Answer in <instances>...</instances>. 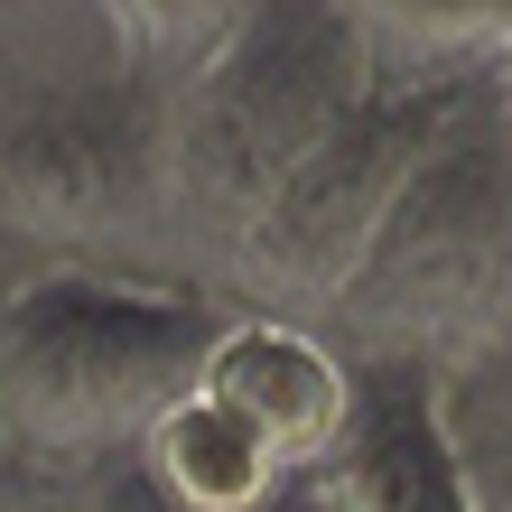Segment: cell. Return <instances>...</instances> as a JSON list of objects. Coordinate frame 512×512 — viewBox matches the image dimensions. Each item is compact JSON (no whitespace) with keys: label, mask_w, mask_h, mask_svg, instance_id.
<instances>
[{"label":"cell","mask_w":512,"mask_h":512,"mask_svg":"<svg viewBox=\"0 0 512 512\" xmlns=\"http://www.w3.org/2000/svg\"><path fill=\"white\" fill-rule=\"evenodd\" d=\"M485 103H494V131L512 140V47H503V66H494V84H485Z\"/></svg>","instance_id":"obj_10"},{"label":"cell","mask_w":512,"mask_h":512,"mask_svg":"<svg viewBox=\"0 0 512 512\" xmlns=\"http://www.w3.org/2000/svg\"><path fill=\"white\" fill-rule=\"evenodd\" d=\"M429 419L466 512H512V326L475 345L466 364L429 373Z\"/></svg>","instance_id":"obj_9"},{"label":"cell","mask_w":512,"mask_h":512,"mask_svg":"<svg viewBox=\"0 0 512 512\" xmlns=\"http://www.w3.org/2000/svg\"><path fill=\"white\" fill-rule=\"evenodd\" d=\"M373 94L364 10H243L159 122V215L243 233L261 196Z\"/></svg>","instance_id":"obj_3"},{"label":"cell","mask_w":512,"mask_h":512,"mask_svg":"<svg viewBox=\"0 0 512 512\" xmlns=\"http://www.w3.org/2000/svg\"><path fill=\"white\" fill-rule=\"evenodd\" d=\"M224 317L205 289L131 280L112 261H47L0 298V438L28 475L75 485L131 447L205 382Z\"/></svg>","instance_id":"obj_1"},{"label":"cell","mask_w":512,"mask_h":512,"mask_svg":"<svg viewBox=\"0 0 512 512\" xmlns=\"http://www.w3.org/2000/svg\"><path fill=\"white\" fill-rule=\"evenodd\" d=\"M512 326V140L494 103L466 94L457 122L410 168L401 205L382 215L364 270L336 289L308 336L336 345V364H401L447 373Z\"/></svg>","instance_id":"obj_2"},{"label":"cell","mask_w":512,"mask_h":512,"mask_svg":"<svg viewBox=\"0 0 512 512\" xmlns=\"http://www.w3.org/2000/svg\"><path fill=\"white\" fill-rule=\"evenodd\" d=\"M205 401L224 419H243L270 466H289L298 485L336 457L345 410H354V364H336V345L280 317H224L215 354H205Z\"/></svg>","instance_id":"obj_6"},{"label":"cell","mask_w":512,"mask_h":512,"mask_svg":"<svg viewBox=\"0 0 512 512\" xmlns=\"http://www.w3.org/2000/svg\"><path fill=\"white\" fill-rule=\"evenodd\" d=\"M308 485H317V512H466L429 419V373H401V364L354 373L345 438Z\"/></svg>","instance_id":"obj_7"},{"label":"cell","mask_w":512,"mask_h":512,"mask_svg":"<svg viewBox=\"0 0 512 512\" xmlns=\"http://www.w3.org/2000/svg\"><path fill=\"white\" fill-rule=\"evenodd\" d=\"M0 261H10V233H0ZM19 280H28V270H19ZM19 280H10V270H0V298H10V289H19Z\"/></svg>","instance_id":"obj_11"},{"label":"cell","mask_w":512,"mask_h":512,"mask_svg":"<svg viewBox=\"0 0 512 512\" xmlns=\"http://www.w3.org/2000/svg\"><path fill=\"white\" fill-rule=\"evenodd\" d=\"M485 94V84H475ZM466 94H410V84H373L364 103L298 159L280 187L261 196V215L224 243L233 270V317H280V326H317L336 308V289L364 270L382 215L401 205L410 168L429 159V140L457 122Z\"/></svg>","instance_id":"obj_5"},{"label":"cell","mask_w":512,"mask_h":512,"mask_svg":"<svg viewBox=\"0 0 512 512\" xmlns=\"http://www.w3.org/2000/svg\"><path fill=\"white\" fill-rule=\"evenodd\" d=\"M122 466L140 475V494H159L168 512H289L298 494H308L289 466H270L261 438L243 429V419H224L205 391H187Z\"/></svg>","instance_id":"obj_8"},{"label":"cell","mask_w":512,"mask_h":512,"mask_svg":"<svg viewBox=\"0 0 512 512\" xmlns=\"http://www.w3.org/2000/svg\"><path fill=\"white\" fill-rule=\"evenodd\" d=\"M168 103L122 66L112 28L10 38L0 66V233L10 243H112L159 205Z\"/></svg>","instance_id":"obj_4"}]
</instances>
